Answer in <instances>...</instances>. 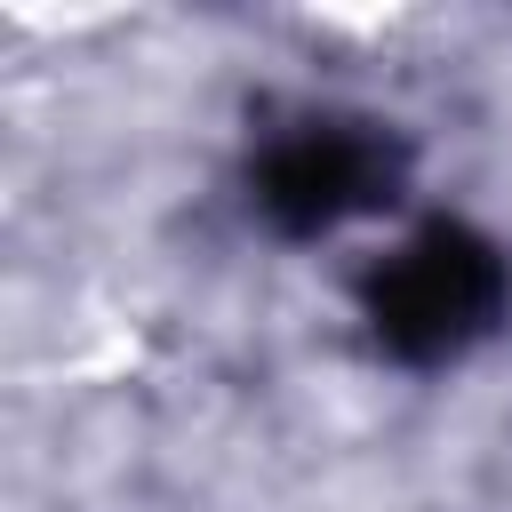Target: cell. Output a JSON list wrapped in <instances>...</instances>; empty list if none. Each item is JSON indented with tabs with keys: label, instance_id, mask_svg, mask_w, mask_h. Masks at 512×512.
<instances>
[{
	"label": "cell",
	"instance_id": "cell-1",
	"mask_svg": "<svg viewBox=\"0 0 512 512\" xmlns=\"http://www.w3.org/2000/svg\"><path fill=\"white\" fill-rule=\"evenodd\" d=\"M504 312V256L464 224H424L368 280V320L392 360H456Z\"/></svg>",
	"mask_w": 512,
	"mask_h": 512
},
{
	"label": "cell",
	"instance_id": "cell-2",
	"mask_svg": "<svg viewBox=\"0 0 512 512\" xmlns=\"http://www.w3.org/2000/svg\"><path fill=\"white\" fill-rule=\"evenodd\" d=\"M384 192H392V152L368 128H304V136H280L264 152V168H256V208L280 232H296V240L352 224Z\"/></svg>",
	"mask_w": 512,
	"mask_h": 512
}]
</instances>
